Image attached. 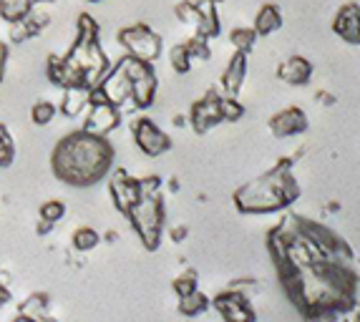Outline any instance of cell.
<instances>
[{"label": "cell", "instance_id": "cell-7", "mask_svg": "<svg viewBox=\"0 0 360 322\" xmlns=\"http://www.w3.org/2000/svg\"><path fill=\"white\" fill-rule=\"evenodd\" d=\"M84 116V131L96 134V136H108L121 126V108L98 98L94 91H91V106L86 108Z\"/></svg>", "mask_w": 360, "mask_h": 322}, {"label": "cell", "instance_id": "cell-8", "mask_svg": "<svg viewBox=\"0 0 360 322\" xmlns=\"http://www.w3.org/2000/svg\"><path fill=\"white\" fill-rule=\"evenodd\" d=\"M131 134H134V143L139 146V151L149 159H156V156L167 154L172 149V139L159 129L151 119L141 116V119L131 121Z\"/></svg>", "mask_w": 360, "mask_h": 322}, {"label": "cell", "instance_id": "cell-37", "mask_svg": "<svg viewBox=\"0 0 360 322\" xmlns=\"http://www.w3.org/2000/svg\"><path fill=\"white\" fill-rule=\"evenodd\" d=\"M139 186H141V197L162 194V179L159 176H144V179H139Z\"/></svg>", "mask_w": 360, "mask_h": 322}, {"label": "cell", "instance_id": "cell-43", "mask_svg": "<svg viewBox=\"0 0 360 322\" xmlns=\"http://www.w3.org/2000/svg\"><path fill=\"white\" fill-rule=\"evenodd\" d=\"M51 229H53V224H49V221H38V234H49Z\"/></svg>", "mask_w": 360, "mask_h": 322}, {"label": "cell", "instance_id": "cell-25", "mask_svg": "<svg viewBox=\"0 0 360 322\" xmlns=\"http://www.w3.org/2000/svg\"><path fill=\"white\" fill-rule=\"evenodd\" d=\"M245 111L247 108L237 101V96H219V116H222V121L234 124V121H240L245 116Z\"/></svg>", "mask_w": 360, "mask_h": 322}, {"label": "cell", "instance_id": "cell-36", "mask_svg": "<svg viewBox=\"0 0 360 322\" xmlns=\"http://www.w3.org/2000/svg\"><path fill=\"white\" fill-rule=\"evenodd\" d=\"M305 322H338L340 317L333 310H325V307H312V310H305Z\"/></svg>", "mask_w": 360, "mask_h": 322}, {"label": "cell", "instance_id": "cell-21", "mask_svg": "<svg viewBox=\"0 0 360 322\" xmlns=\"http://www.w3.org/2000/svg\"><path fill=\"white\" fill-rule=\"evenodd\" d=\"M257 33H255L252 25H237V28L229 30V43L234 46V51H240V53H247L250 56V51L255 48V43H257Z\"/></svg>", "mask_w": 360, "mask_h": 322}, {"label": "cell", "instance_id": "cell-42", "mask_svg": "<svg viewBox=\"0 0 360 322\" xmlns=\"http://www.w3.org/2000/svg\"><path fill=\"white\" fill-rule=\"evenodd\" d=\"M11 302V290L6 285H0V307H6Z\"/></svg>", "mask_w": 360, "mask_h": 322}, {"label": "cell", "instance_id": "cell-6", "mask_svg": "<svg viewBox=\"0 0 360 322\" xmlns=\"http://www.w3.org/2000/svg\"><path fill=\"white\" fill-rule=\"evenodd\" d=\"M119 46L127 51V56L146 60V63H154L164 51L162 36L154 33L146 23H134V25H127V28H121Z\"/></svg>", "mask_w": 360, "mask_h": 322}, {"label": "cell", "instance_id": "cell-47", "mask_svg": "<svg viewBox=\"0 0 360 322\" xmlns=\"http://www.w3.org/2000/svg\"><path fill=\"white\" fill-rule=\"evenodd\" d=\"M210 3H214V6H219V3H224V0H210Z\"/></svg>", "mask_w": 360, "mask_h": 322}, {"label": "cell", "instance_id": "cell-11", "mask_svg": "<svg viewBox=\"0 0 360 322\" xmlns=\"http://www.w3.org/2000/svg\"><path fill=\"white\" fill-rule=\"evenodd\" d=\"M108 197H111V202H114V207L119 209L121 214H129V209L141 199L139 179H134L131 174L124 172V169H116L108 176Z\"/></svg>", "mask_w": 360, "mask_h": 322}, {"label": "cell", "instance_id": "cell-39", "mask_svg": "<svg viewBox=\"0 0 360 322\" xmlns=\"http://www.w3.org/2000/svg\"><path fill=\"white\" fill-rule=\"evenodd\" d=\"M340 320H342V322H360V302H358V300H355V302L350 304L348 310L342 312Z\"/></svg>", "mask_w": 360, "mask_h": 322}, {"label": "cell", "instance_id": "cell-5", "mask_svg": "<svg viewBox=\"0 0 360 322\" xmlns=\"http://www.w3.org/2000/svg\"><path fill=\"white\" fill-rule=\"evenodd\" d=\"M124 73L129 76L131 81V108H139V111H146L149 106H154V98H156V73L154 66L146 63V60H139L134 56H127L124 58L116 60Z\"/></svg>", "mask_w": 360, "mask_h": 322}, {"label": "cell", "instance_id": "cell-28", "mask_svg": "<svg viewBox=\"0 0 360 322\" xmlns=\"http://www.w3.org/2000/svg\"><path fill=\"white\" fill-rule=\"evenodd\" d=\"M169 63H172L174 73H179V76H186V73L192 71V56H189L184 43H179V46L169 51Z\"/></svg>", "mask_w": 360, "mask_h": 322}, {"label": "cell", "instance_id": "cell-46", "mask_svg": "<svg viewBox=\"0 0 360 322\" xmlns=\"http://www.w3.org/2000/svg\"><path fill=\"white\" fill-rule=\"evenodd\" d=\"M33 6H49V3H56V0H30Z\"/></svg>", "mask_w": 360, "mask_h": 322}, {"label": "cell", "instance_id": "cell-17", "mask_svg": "<svg viewBox=\"0 0 360 322\" xmlns=\"http://www.w3.org/2000/svg\"><path fill=\"white\" fill-rule=\"evenodd\" d=\"M194 25H197V33H202L205 38H217L222 33V20H219V11H217L214 3L210 0H194Z\"/></svg>", "mask_w": 360, "mask_h": 322}, {"label": "cell", "instance_id": "cell-9", "mask_svg": "<svg viewBox=\"0 0 360 322\" xmlns=\"http://www.w3.org/2000/svg\"><path fill=\"white\" fill-rule=\"evenodd\" d=\"M212 307L219 312V317L224 322H257V312H255L250 297L242 290H237V287L217 295L212 300Z\"/></svg>", "mask_w": 360, "mask_h": 322}, {"label": "cell", "instance_id": "cell-26", "mask_svg": "<svg viewBox=\"0 0 360 322\" xmlns=\"http://www.w3.org/2000/svg\"><path fill=\"white\" fill-rule=\"evenodd\" d=\"M46 78L51 84L63 89L66 86V63H63V56H49L46 58Z\"/></svg>", "mask_w": 360, "mask_h": 322}, {"label": "cell", "instance_id": "cell-13", "mask_svg": "<svg viewBox=\"0 0 360 322\" xmlns=\"http://www.w3.org/2000/svg\"><path fill=\"white\" fill-rule=\"evenodd\" d=\"M307 114L302 108L297 106H288L283 108L280 114H275L270 119V131L275 134L277 139H292V136H300V134L307 131Z\"/></svg>", "mask_w": 360, "mask_h": 322}, {"label": "cell", "instance_id": "cell-34", "mask_svg": "<svg viewBox=\"0 0 360 322\" xmlns=\"http://www.w3.org/2000/svg\"><path fill=\"white\" fill-rule=\"evenodd\" d=\"M194 290H199V282H197V272L194 269H186L184 275H179L174 280V292L176 297H184V295H192Z\"/></svg>", "mask_w": 360, "mask_h": 322}, {"label": "cell", "instance_id": "cell-20", "mask_svg": "<svg viewBox=\"0 0 360 322\" xmlns=\"http://www.w3.org/2000/svg\"><path fill=\"white\" fill-rule=\"evenodd\" d=\"M210 307H212V300L207 297L205 292H199V290H194L192 295H184V297H179V312L184 317L205 315Z\"/></svg>", "mask_w": 360, "mask_h": 322}, {"label": "cell", "instance_id": "cell-1", "mask_svg": "<svg viewBox=\"0 0 360 322\" xmlns=\"http://www.w3.org/2000/svg\"><path fill=\"white\" fill-rule=\"evenodd\" d=\"M114 146L106 136H96L84 129L63 136L51 154L56 179L76 189H86L103 181L114 169Z\"/></svg>", "mask_w": 360, "mask_h": 322}, {"label": "cell", "instance_id": "cell-48", "mask_svg": "<svg viewBox=\"0 0 360 322\" xmlns=\"http://www.w3.org/2000/svg\"><path fill=\"white\" fill-rule=\"evenodd\" d=\"M86 3H103V0H86Z\"/></svg>", "mask_w": 360, "mask_h": 322}, {"label": "cell", "instance_id": "cell-18", "mask_svg": "<svg viewBox=\"0 0 360 322\" xmlns=\"http://www.w3.org/2000/svg\"><path fill=\"white\" fill-rule=\"evenodd\" d=\"M89 106H91V89H86V86H68V89H63V98H60L58 111L66 119L84 116Z\"/></svg>", "mask_w": 360, "mask_h": 322}, {"label": "cell", "instance_id": "cell-12", "mask_svg": "<svg viewBox=\"0 0 360 322\" xmlns=\"http://www.w3.org/2000/svg\"><path fill=\"white\" fill-rule=\"evenodd\" d=\"M219 89H210L199 101L192 103L189 108V124L197 134H207L210 129H214L217 124H222V116H219Z\"/></svg>", "mask_w": 360, "mask_h": 322}, {"label": "cell", "instance_id": "cell-30", "mask_svg": "<svg viewBox=\"0 0 360 322\" xmlns=\"http://www.w3.org/2000/svg\"><path fill=\"white\" fill-rule=\"evenodd\" d=\"M192 60H210L212 58V48H210V38H205L202 33H194L189 41L184 43Z\"/></svg>", "mask_w": 360, "mask_h": 322}, {"label": "cell", "instance_id": "cell-32", "mask_svg": "<svg viewBox=\"0 0 360 322\" xmlns=\"http://www.w3.org/2000/svg\"><path fill=\"white\" fill-rule=\"evenodd\" d=\"M46 312H49V297L41 292L30 295L28 300H25L23 304H20V315H30V317H46Z\"/></svg>", "mask_w": 360, "mask_h": 322}, {"label": "cell", "instance_id": "cell-45", "mask_svg": "<svg viewBox=\"0 0 360 322\" xmlns=\"http://www.w3.org/2000/svg\"><path fill=\"white\" fill-rule=\"evenodd\" d=\"M318 98H320V101H323V103H333V101H335V98H333L330 94H320Z\"/></svg>", "mask_w": 360, "mask_h": 322}, {"label": "cell", "instance_id": "cell-16", "mask_svg": "<svg viewBox=\"0 0 360 322\" xmlns=\"http://www.w3.org/2000/svg\"><path fill=\"white\" fill-rule=\"evenodd\" d=\"M277 78L288 86H307L312 78V63L302 56H290L277 66Z\"/></svg>", "mask_w": 360, "mask_h": 322}, {"label": "cell", "instance_id": "cell-31", "mask_svg": "<svg viewBox=\"0 0 360 322\" xmlns=\"http://www.w3.org/2000/svg\"><path fill=\"white\" fill-rule=\"evenodd\" d=\"M38 217H41L43 221H49V224H58V221L66 217V204L60 202V199H49V202L41 204Z\"/></svg>", "mask_w": 360, "mask_h": 322}, {"label": "cell", "instance_id": "cell-41", "mask_svg": "<svg viewBox=\"0 0 360 322\" xmlns=\"http://www.w3.org/2000/svg\"><path fill=\"white\" fill-rule=\"evenodd\" d=\"M6 63H8V48L6 43H0V81L6 76Z\"/></svg>", "mask_w": 360, "mask_h": 322}, {"label": "cell", "instance_id": "cell-40", "mask_svg": "<svg viewBox=\"0 0 360 322\" xmlns=\"http://www.w3.org/2000/svg\"><path fill=\"white\" fill-rule=\"evenodd\" d=\"M186 234H189V232H186V227H184V224H179V227H174L172 232H169V237H172V242H184Z\"/></svg>", "mask_w": 360, "mask_h": 322}, {"label": "cell", "instance_id": "cell-14", "mask_svg": "<svg viewBox=\"0 0 360 322\" xmlns=\"http://www.w3.org/2000/svg\"><path fill=\"white\" fill-rule=\"evenodd\" d=\"M333 33L348 46H360V6L348 3L335 13L333 18Z\"/></svg>", "mask_w": 360, "mask_h": 322}, {"label": "cell", "instance_id": "cell-44", "mask_svg": "<svg viewBox=\"0 0 360 322\" xmlns=\"http://www.w3.org/2000/svg\"><path fill=\"white\" fill-rule=\"evenodd\" d=\"M13 322H41L38 317H30V315H18Z\"/></svg>", "mask_w": 360, "mask_h": 322}, {"label": "cell", "instance_id": "cell-29", "mask_svg": "<svg viewBox=\"0 0 360 322\" xmlns=\"http://www.w3.org/2000/svg\"><path fill=\"white\" fill-rule=\"evenodd\" d=\"M76 38H84V41H96V38H101V28H98L94 15H89V13H81V15H78Z\"/></svg>", "mask_w": 360, "mask_h": 322}, {"label": "cell", "instance_id": "cell-22", "mask_svg": "<svg viewBox=\"0 0 360 322\" xmlns=\"http://www.w3.org/2000/svg\"><path fill=\"white\" fill-rule=\"evenodd\" d=\"M33 3L30 0H0V18L6 23H18L30 13Z\"/></svg>", "mask_w": 360, "mask_h": 322}, {"label": "cell", "instance_id": "cell-23", "mask_svg": "<svg viewBox=\"0 0 360 322\" xmlns=\"http://www.w3.org/2000/svg\"><path fill=\"white\" fill-rule=\"evenodd\" d=\"M98 242H101V234L96 232L94 227H78L71 237V245L76 252H91L96 250Z\"/></svg>", "mask_w": 360, "mask_h": 322}, {"label": "cell", "instance_id": "cell-2", "mask_svg": "<svg viewBox=\"0 0 360 322\" xmlns=\"http://www.w3.org/2000/svg\"><path fill=\"white\" fill-rule=\"evenodd\" d=\"M300 197V184L292 174V159H280L277 167L234 191V207L242 214H275Z\"/></svg>", "mask_w": 360, "mask_h": 322}, {"label": "cell", "instance_id": "cell-38", "mask_svg": "<svg viewBox=\"0 0 360 322\" xmlns=\"http://www.w3.org/2000/svg\"><path fill=\"white\" fill-rule=\"evenodd\" d=\"M194 0H184V3H179L176 6V18L181 20V23H194Z\"/></svg>", "mask_w": 360, "mask_h": 322}, {"label": "cell", "instance_id": "cell-27", "mask_svg": "<svg viewBox=\"0 0 360 322\" xmlns=\"http://www.w3.org/2000/svg\"><path fill=\"white\" fill-rule=\"evenodd\" d=\"M23 23H25V28H28V33H30V38H36V36H41L43 30L49 28V23H51V15L46 11H41V8H30V13L23 18Z\"/></svg>", "mask_w": 360, "mask_h": 322}, {"label": "cell", "instance_id": "cell-35", "mask_svg": "<svg viewBox=\"0 0 360 322\" xmlns=\"http://www.w3.org/2000/svg\"><path fill=\"white\" fill-rule=\"evenodd\" d=\"M25 41H30V33H28V28H25L23 20H18V23H8V43H11V46H23Z\"/></svg>", "mask_w": 360, "mask_h": 322}, {"label": "cell", "instance_id": "cell-19", "mask_svg": "<svg viewBox=\"0 0 360 322\" xmlns=\"http://www.w3.org/2000/svg\"><path fill=\"white\" fill-rule=\"evenodd\" d=\"M255 33L257 36H272V33H277V30L283 28V13H280V8L272 6V3H267V6H262L257 11V15H255V23H252Z\"/></svg>", "mask_w": 360, "mask_h": 322}, {"label": "cell", "instance_id": "cell-15", "mask_svg": "<svg viewBox=\"0 0 360 322\" xmlns=\"http://www.w3.org/2000/svg\"><path fill=\"white\" fill-rule=\"evenodd\" d=\"M247 81V53H240L234 51V56L227 60V68L222 73V84H219V91L224 96H237L242 91Z\"/></svg>", "mask_w": 360, "mask_h": 322}, {"label": "cell", "instance_id": "cell-3", "mask_svg": "<svg viewBox=\"0 0 360 322\" xmlns=\"http://www.w3.org/2000/svg\"><path fill=\"white\" fill-rule=\"evenodd\" d=\"M127 219L131 221L134 232L139 234L141 245L149 252L159 250L164 237V221H167V209H164V197H141L131 209H129Z\"/></svg>", "mask_w": 360, "mask_h": 322}, {"label": "cell", "instance_id": "cell-10", "mask_svg": "<svg viewBox=\"0 0 360 322\" xmlns=\"http://www.w3.org/2000/svg\"><path fill=\"white\" fill-rule=\"evenodd\" d=\"M91 91H94L98 98H103V101L119 106L121 111H124L127 103L131 106V81H129V76L124 73V68H121L119 63H114L111 71L101 78V84Z\"/></svg>", "mask_w": 360, "mask_h": 322}, {"label": "cell", "instance_id": "cell-4", "mask_svg": "<svg viewBox=\"0 0 360 322\" xmlns=\"http://www.w3.org/2000/svg\"><path fill=\"white\" fill-rule=\"evenodd\" d=\"M66 60L78 71L86 89H96L101 84V78L111 71V60L101 48V38H96V41L76 38L73 46L68 48Z\"/></svg>", "mask_w": 360, "mask_h": 322}, {"label": "cell", "instance_id": "cell-33", "mask_svg": "<svg viewBox=\"0 0 360 322\" xmlns=\"http://www.w3.org/2000/svg\"><path fill=\"white\" fill-rule=\"evenodd\" d=\"M13 159H15V143H13L11 131L0 124V169L11 167Z\"/></svg>", "mask_w": 360, "mask_h": 322}, {"label": "cell", "instance_id": "cell-24", "mask_svg": "<svg viewBox=\"0 0 360 322\" xmlns=\"http://www.w3.org/2000/svg\"><path fill=\"white\" fill-rule=\"evenodd\" d=\"M56 114H58V106L53 101H36L30 106V121L36 126H49L53 124Z\"/></svg>", "mask_w": 360, "mask_h": 322}]
</instances>
